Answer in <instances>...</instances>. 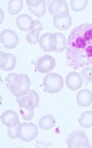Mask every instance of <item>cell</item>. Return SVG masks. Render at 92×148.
I'll use <instances>...</instances> for the list:
<instances>
[{
  "label": "cell",
  "instance_id": "7c38bea8",
  "mask_svg": "<svg viewBox=\"0 0 92 148\" xmlns=\"http://www.w3.org/2000/svg\"><path fill=\"white\" fill-rule=\"evenodd\" d=\"M17 60L16 57L12 54L5 53L3 51L0 52V68L2 71H10L16 67Z\"/></svg>",
  "mask_w": 92,
  "mask_h": 148
},
{
  "label": "cell",
  "instance_id": "44dd1931",
  "mask_svg": "<svg viewBox=\"0 0 92 148\" xmlns=\"http://www.w3.org/2000/svg\"><path fill=\"white\" fill-rule=\"evenodd\" d=\"M54 35L56 37V48H55L54 52L61 53L67 46L66 37L64 34H61V32H56V34H54Z\"/></svg>",
  "mask_w": 92,
  "mask_h": 148
},
{
  "label": "cell",
  "instance_id": "484cf974",
  "mask_svg": "<svg viewBox=\"0 0 92 148\" xmlns=\"http://www.w3.org/2000/svg\"><path fill=\"white\" fill-rule=\"evenodd\" d=\"M7 135L11 139H17L18 138V124L16 126L8 128L7 130Z\"/></svg>",
  "mask_w": 92,
  "mask_h": 148
},
{
  "label": "cell",
  "instance_id": "4fadbf2b",
  "mask_svg": "<svg viewBox=\"0 0 92 148\" xmlns=\"http://www.w3.org/2000/svg\"><path fill=\"white\" fill-rule=\"evenodd\" d=\"M66 86L72 91H77L80 89L83 85V79L81 77V74L76 71H72L67 74L66 78Z\"/></svg>",
  "mask_w": 92,
  "mask_h": 148
},
{
  "label": "cell",
  "instance_id": "e0dca14e",
  "mask_svg": "<svg viewBox=\"0 0 92 148\" xmlns=\"http://www.w3.org/2000/svg\"><path fill=\"white\" fill-rule=\"evenodd\" d=\"M34 21L32 20V18L30 15L27 14H21L18 15L16 20V24L18 28L22 32H28L30 31L33 26Z\"/></svg>",
  "mask_w": 92,
  "mask_h": 148
},
{
  "label": "cell",
  "instance_id": "9a60e30c",
  "mask_svg": "<svg viewBox=\"0 0 92 148\" xmlns=\"http://www.w3.org/2000/svg\"><path fill=\"white\" fill-rule=\"evenodd\" d=\"M1 121L7 128H11L20 124L18 114L14 110H6L1 115Z\"/></svg>",
  "mask_w": 92,
  "mask_h": 148
},
{
  "label": "cell",
  "instance_id": "8fae6325",
  "mask_svg": "<svg viewBox=\"0 0 92 148\" xmlns=\"http://www.w3.org/2000/svg\"><path fill=\"white\" fill-rule=\"evenodd\" d=\"M27 5L30 11L34 16L41 18L46 12V2L44 0H27Z\"/></svg>",
  "mask_w": 92,
  "mask_h": 148
},
{
  "label": "cell",
  "instance_id": "7a4b0ae2",
  "mask_svg": "<svg viewBox=\"0 0 92 148\" xmlns=\"http://www.w3.org/2000/svg\"><path fill=\"white\" fill-rule=\"evenodd\" d=\"M6 86L16 98L26 95L30 91V80L26 74L10 73L5 79Z\"/></svg>",
  "mask_w": 92,
  "mask_h": 148
},
{
  "label": "cell",
  "instance_id": "9c48e42d",
  "mask_svg": "<svg viewBox=\"0 0 92 148\" xmlns=\"http://www.w3.org/2000/svg\"><path fill=\"white\" fill-rule=\"evenodd\" d=\"M53 22L54 27L58 30L66 31L72 25V18L70 14L67 11H64L58 14L56 16H53Z\"/></svg>",
  "mask_w": 92,
  "mask_h": 148
},
{
  "label": "cell",
  "instance_id": "6da1fadb",
  "mask_svg": "<svg viewBox=\"0 0 92 148\" xmlns=\"http://www.w3.org/2000/svg\"><path fill=\"white\" fill-rule=\"evenodd\" d=\"M66 58L73 69L92 64V24H81L71 32L66 46Z\"/></svg>",
  "mask_w": 92,
  "mask_h": 148
},
{
  "label": "cell",
  "instance_id": "3957f363",
  "mask_svg": "<svg viewBox=\"0 0 92 148\" xmlns=\"http://www.w3.org/2000/svg\"><path fill=\"white\" fill-rule=\"evenodd\" d=\"M41 87L45 92L57 94L64 87V79L58 73H50L43 78Z\"/></svg>",
  "mask_w": 92,
  "mask_h": 148
},
{
  "label": "cell",
  "instance_id": "30bf717a",
  "mask_svg": "<svg viewBox=\"0 0 92 148\" xmlns=\"http://www.w3.org/2000/svg\"><path fill=\"white\" fill-rule=\"evenodd\" d=\"M39 45L41 49H43L44 52H53L56 48V37L54 34L47 32L41 36Z\"/></svg>",
  "mask_w": 92,
  "mask_h": 148
},
{
  "label": "cell",
  "instance_id": "d6986e66",
  "mask_svg": "<svg viewBox=\"0 0 92 148\" xmlns=\"http://www.w3.org/2000/svg\"><path fill=\"white\" fill-rule=\"evenodd\" d=\"M39 126L44 131H48L55 126V119L52 115H45L39 120Z\"/></svg>",
  "mask_w": 92,
  "mask_h": 148
},
{
  "label": "cell",
  "instance_id": "5b68a950",
  "mask_svg": "<svg viewBox=\"0 0 92 148\" xmlns=\"http://www.w3.org/2000/svg\"><path fill=\"white\" fill-rule=\"evenodd\" d=\"M31 63L34 65V68L37 71L43 74L52 71L55 68V65H56L55 59L52 56L49 55H44L43 57L37 58L34 61H32Z\"/></svg>",
  "mask_w": 92,
  "mask_h": 148
},
{
  "label": "cell",
  "instance_id": "7402d4cb",
  "mask_svg": "<svg viewBox=\"0 0 92 148\" xmlns=\"http://www.w3.org/2000/svg\"><path fill=\"white\" fill-rule=\"evenodd\" d=\"M23 7V1L22 0H10L8 2L7 9L8 12L11 15H17L18 12H20Z\"/></svg>",
  "mask_w": 92,
  "mask_h": 148
},
{
  "label": "cell",
  "instance_id": "8992f818",
  "mask_svg": "<svg viewBox=\"0 0 92 148\" xmlns=\"http://www.w3.org/2000/svg\"><path fill=\"white\" fill-rule=\"evenodd\" d=\"M38 134V128L34 123L18 124V138L23 142H30L36 138Z\"/></svg>",
  "mask_w": 92,
  "mask_h": 148
},
{
  "label": "cell",
  "instance_id": "ffe728a7",
  "mask_svg": "<svg viewBox=\"0 0 92 148\" xmlns=\"http://www.w3.org/2000/svg\"><path fill=\"white\" fill-rule=\"evenodd\" d=\"M78 123L81 127L86 129L92 127V110H87L81 113L78 119Z\"/></svg>",
  "mask_w": 92,
  "mask_h": 148
},
{
  "label": "cell",
  "instance_id": "2e32d148",
  "mask_svg": "<svg viewBox=\"0 0 92 148\" xmlns=\"http://www.w3.org/2000/svg\"><path fill=\"white\" fill-rule=\"evenodd\" d=\"M43 30V26L39 21H34L33 26L30 32L26 36L27 42L30 45H35L40 41V32Z\"/></svg>",
  "mask_w": 92,
  "mask_h": 148
},
{
  "label": "cell",
  "instance_id": "d4e9b609",
  "mask_svg": "<svg viewBox=\"0 0 92 148\" xmlns=\"http://www.w3.org/2000/svg\"><path fill=\"white\" fill-rule=\"evenodd\" d=\"M81 77L83 81H85L86 83H89L92 82V68L91 67H86L82 69L81 71Z\"/></svg>",
  "mask_w": 92,
  "mask_h": 148
},
{
  "label": "cell",
  "instance_id": "5bb4252c",
  "mask_svg": "<svg viewBox=\"0 0 92 148\" xmlns=\"http://www.w3.org/2000/svg\"><path fill=\"white\" fill-rule=\"evenodd\" d=\"M48 10L53 16H56L58 14L69 10L67 2L64 0H52L48 1Z\"/></svg>",
  "mask_w": 92,
  "mask_h": 148
},
{
  "label": "cell",
  "instance_id": "277c9868",
  "mask_svg": "<svg viewBox=\"0 0 92 148\" xmlns=\"http://www.w3.org/2000/svg\"><path fill=\"white\" fill-rule=\"evenodd\" d=\"M66 145L69 148H91L86 132L81 130L69 134L66 138Z\"/></svg>",
  "mask_w": 92,
  "mask_h": 148
},
{
  "label": "cell",
  "instance_id": "ac0fdd59",
  "mask_svg": "<svg viewBox=\"0 0 92 148\" xmlns=\"http://www.w3.org/2000/svg\"><path fill=\"white\" fill-rule=\"evenodd\" d=\"M76 103L78 106H89L92 104V92L89 89H82L76 95Z\"/></svg>",
  "mask_w": 92,
  "mask_h": 148
},
{
  "label": "cell",
  "instance_id": "ba28073f",
  "mask_svg": "<svg viewBox=\"0 0 92 148\" xmlns=\"http://www.w3.org/2000/svg\"><path fill=\"white\" fill-rule=\"evenodd\" d=\"M1 44L7 49H13L18 45V36L15 32L9 29H5L2 31L1 35Z\"/></svg>",
  "mask_w": 92,
  "mask_h": 148
},
{
  "label": "cell",
  "instance_id": "cb8c5ba5",
  "mask_svg": "<svg viewBox=\"0 0 92 148\" xmlns=\"http://www.w3.org/2000/svg\"><path fill=\"white\" fill-rule=\"evenodd\" d=\"M20 113L23 119L30 120L34 116V108L29 106H20Z\"/></svg>",
  "mask_w": 92,
  "mask_h": 148
},
{
  "label": "cell",
  "instance_id": "52a82bcc",
  "mask_svg": "<svg viewBox=\"0 0 92 148\" xmlns=\"http://www.w3.org/2000/svg\"><path fill=\"white\" fill-rule=\"evenodd\" d=\"M17 102L20 106H29V108H35L39 106V95L33 90H30L26 95L20 97H18Z\"/></svg>",
  "mask_w": 92,
  "mask_h": 148
},
{
  "label": "cell",
  "instance_id": "603a6c76",
  "mask_svg": "<svg viewBox=\"0 0 92 148\" xmlns=\"http://www.w3.org/2000/svg\"><path fill=\"white\" fill-rule=\"evenodd\" d=\"M87 0H71L70 7L71 9L75 12H80L85 10L87 6Z\"/></svg>",
  "mask_w": 92,
  "mask_h": 148
}]
</instances>
